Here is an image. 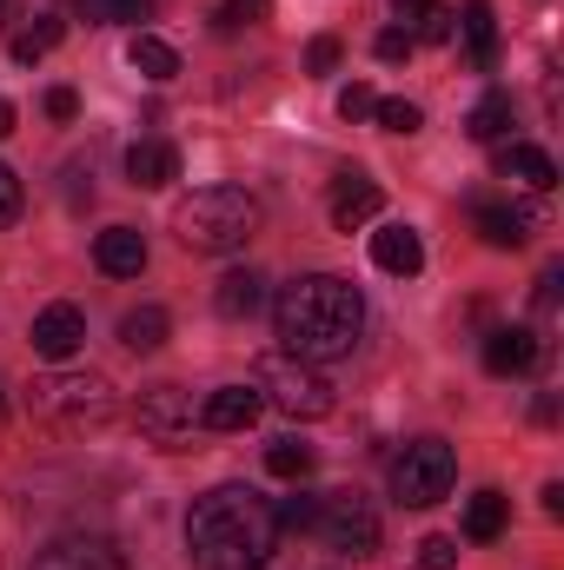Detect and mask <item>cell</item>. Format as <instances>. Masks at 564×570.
<instances>
[{
    "mask_svg": "<svg viewBox=\"0 0 564 570\" xmlns=\"http://www.w3.org/2000/svg\"><path fill=\"white\" fill-rule=\"evenodd\" d=\"M273 518H280V531H312V518H319V498L312 491H292L273 504Z\"/></svg>",
    "mask_w": 564,
    "mask_h": 570,
    "instance_id": "27",
    "label": "cell"
},
{
    "mask_svg": "<svg viewBox=\"0 0 564 570\" xmlns=\"http://www.w3.org/2000/svg\"><path fill=\"white\" fill-rule=\"evenodd\" d=\"M266 471L285 478V484H299V478L312 471V444H299V438H273V444H266Z\"/></svg>",
    "mask_w": 564,
    "mask_h": 570,
    "instance_id": "26",
    "label": "cell"
},
{
    "mask_svg": "<svg viewBox=\"0 0 564 570\" xmlns=\"http://www.w3.org/2000/svg\"><path fill=\"white\" fill-rule=\"evenodd\" d=\"M273 325H280L285 352L305 358V365H332L359 345L366 332V298L359 285L339 279V273H305V279L280 285L273 298Z\"/></svg>",
    "mask_w": 564,
    "mask_h": 570,
    "instance_id": "1",
    "label": "cell"
},
{
    "mask_svg": "<svg viewBox=\"0 0 564 570\" xmlns=\"http://www.w3.org/2000/svg\"><path fill=\"white\" fill-rule=\"evenodd\" d=\"M372 120H379L386 134H419V127H425V114L412 107V100H379V107H372Z\"/></svg>",
    "mask_w": 564,
    "mask_h": 570,
    "instance_id": "28",
    "label": "cell"
},
{
    "mask_svg": "<svg viewBox=\"0 0 564 570\" xmlns=\"http://www.w3.org/2000/svg\"><path fill=\"white\" fill-rule=\"evenodd\" d=\"M80 7H87V20H134V27L153 13V0H80Z\"/></svg>",
    "mask_w": 564,
    "mask_h": 570,
    "instance_id": "30",
    "label": "cell"
},
{
    "mask_svg": "<svg viewBox=\"0 0 564 570\" xmlns=\"http://www.w3.org/2000/svg\"><path fill=\"white\" fill-rule=\"evenodd\" d=\"M200 425V412H193V399L179 392V385H146L140 392V431L153 444H166V451H179L186 438Z\"/></svg>",
    "mask_w": 564,
    "mask_h": 570,
    "instance_id": "8",
    "label": "cell"
},
{
    "mask_svg": "<svg viewBox=\"0 0 564 570\" xmlns=\"http://www.w3.org/2000/svg\"><path fill=\"white\" fill-rule=\"evenodd\" d=\"M213 305H220V318H253V312L266 305V273H253V266L226 273L220 292H213Z\"/></svg>",
    "mask_w": 564,
    "mask_h": 570,
    "instance_id": "20",
    "label": "cell"
},
{
    "mask_svg": "<svg viewBox=\"0 0 564 570\" xmlns=\"http://www.w3.org/2000/svg\"><path fill=\"white\" fill-rule=\"evenodd\" d=\"M27 338H33V358H47V365H67V358L87 345V318H80V305H40Z\"/></svg>",
    "mask_w": 564,
    "mask_h": 570,
    "instance_id": "9",
    "label": "cell"
},
{
    "mask_svg": "<svg viewBox=\"0 0 564 570\" xmlns=\"http://www.w3.org/2000/svg\"><path fill=\"white\" fill-rule=\"evenodd\" d=\"M60 33H67V27H60V13H33V20H27V27L13 33V60H20V67L47 60V53L60 47Z\"/></svg>",
    "mask_w": 564,
    "mask_h": 570,
    "instance_id": "23",
    "label": "cell"
},
{
    "mask_svg": "<svg viewBox=\"0 0 564 570\" xmlns=\"http://www.w3.org/2000/svg\"><path fill=\"white\" fill-rule=\"evenodd\" d=\"M253 392H260L266 405H280L285 419H299V425H312V419H325V412H332V385H325V372H319V365H305V358H292V352L260 358Z\"/></svg>",
    "mask_w": 564,
    "mask_h": 570,
    "instance_id": "5",
    "label": "cell"
},
{
    "mask_svg": "<svg viewBox=\"0 0 564 570\" xmlns=\"http://www.w3.org/2000/svg\"><path fill=\"white\" fill-rule=\"evenodd\" d=\"M458 564V544L451 538H425L419 544V570H451Z\"/></svg>",
    "mask_w": 564,
    "mask_h": 570,
    "instance_id": "34",
    "label": "cell"
},
{
    "mask_svg": "<svg viewBox=\"0 0 564 570\" xmlns=\"http://www.w3.org/2000/svg\"><path fill=\"white\" fill-rule=\"evenodd\" d=\"M260 412H266V399H260L253 385H220V392L200 405V425L206 431H246V425H260Z\"/></svg>",
    "mask_w": 564,
    "mask_h": 570,
    "instance_id": "15",
    "label": "cell"
},
{
    "mask_svg": "<svg viewBox=\"0 0 564 570\" xmlns=\"http://www.w3.org/2000/svg\"><path fill=\"white\" fill-rule=\"evenodd\" d=\"M0 412H7V392H0Z\"/></svg>",
    "mask_w": 564,
    "mask_h": 570,
    "instance_id": "41",
    "label": "cell"
},
{
    "mask_svg": "<svg viewBox=\"0 0 564 570\" xmlns=\"http://www.w3.org/2000/svg\"><path fill=\"white\" fill-rule=\"evenodd\" d=\"M431 7H438V0H392V13H399V20H425Z\"/></svg>",
    "mask_w": 564,
    "mask_h": 570,
    "instance_id": "38",
    "label": "cell"
},
{
    "mask_svg": "<svg viewBox=\"0 0 564 570\" xmlns=\"http://www.w3.org/2000/svg\"><path fill=\"white\" fill-rule=\"evenodd\" d=\"M27 412L54 431H100L114 419V385H107L100 372H67V365H54V372H40V379L27 385Z\"/></svg>",
    "mask_w": 564,
    "mask_h": 570,
    "instance_id": "4",
    "label": "cell"
},
{
    "mask_svg": "<svg viewBox=\"0 0 564 570\" xmlns=\"http://www.w3.org/2000/svg\"><path fill=\"white\" fill-rule=\"evenodd\" d=\"M13 134V100H0V140Z\"/></svg>",
    "mask_w": 564,
    "mask_h": 570,
    "instance_id": "40",
    "label": "cell"
},
{
    "mask_svg": "<svg viewBox=\"0 0 564 570\" xmlns=\"http://www.w3.org/2000/svg\"><path fill=\"white\" fill-rule=\"evenodd\" d=\"M94 266H100L107 279H140L146 273V233H134V226H107V233L94 239Z\"/></svg>",
    "mask_w": 564,
    "mask_h": 570,
    "instance_id": "14",
    "label": "cell"
},
{
    "mask_svg": "<svg viewBox=\"0 0 564 570\" xmlns=\"http://www.w3.org/2000/svg\"><path fill=\"white\" fill-rule=\"evenodd\" d=\"M166 332H173L166 305H140V312H127V318H120V345H127V352H159V345H166Z\"/></svg>",
    "mask_w": 564,
    "mask_h": 570,
    "instance_id": "22",
    "label": "cell"
},
{
    "mask_svg": "<svg viewBox=\"0 0 564 570\" xmlns=\"http://www.w3.org/2000/svg\"><path fill=\"white\" fill-rule=\"evenodd\" d=\"M498 173L518 179V186H532V193H552V186H558V159H552L545 146H525V140L498 146Z\"/></svg>",
    "mask_w": 564,
    "mask_h": 570,
    "instance_id": "17",
    "label": "cell"
},
{
    "mask_svg": "<svg viewBox=\"0 0 564 570\" xmlns=\"http://www.w3.org/2000/svg\"><path fill=\"white\" fill-rule=\"evenodd\" d=\"M419 33H425V40H438V47H445V40L458 33V13H451V7H431V13L419 20Z\"/></svg>",
    "mask_w": 564,
    "mask_h": 570,
    "instance_id": "35",
    "label": "cell"
},
{
    "mask_svg": "<svg viewBox=\"0 0 564 570\" xmlns=\"http://www.w3.org/2000/svg\"><path fill=\"white\" fill-rule=\"evenodd\" d=\"M305 67H312V73H332V67H339V40H332V33H319V40L305 47Z\"/></svg>",
    "mask_w": 564,
    "mask_h": 570,
    "instance_id": "36",
    "label": "cell"
},
{
    "mask_svg": "<svg viewBox=\"0 0 564 570\" xmlns=\"http://www.w3.org/2000/svg\"><path fill=\"white\" fill-rule=\"evenodd\" d=\"M127 67H134L140 80H173V73H179V53H173L166 40H153V33H134V47H127Z\"/></svg>",
    "mask_w": 564,
    "mask_h": 570,
    "instance_id": "25",
    "label": "cell"
},
{
    "mask_svg": "<svg viewBox=\"0 0 564 570\" xmlns=\"http://www.w3.org/2000/svg\"><path fill=\"white\" fill-rule=\"evenodd\" d=\"M379 206H386V193H379V179L372 173H339L332 179V199H325V213H332V226L339 233H352V226H366V219H379Z\"/></svg>",
    "mask_w": 564,
    "mask_h": 570,
    "instance_id": "10",
    "label": "cell"
},
{
    "mask_svg": "<svg viewBox=\"0 0 564 570\" xmlns=\"http://www.w3.org/2000/svg\"><path fill=\"white\" fill-rule=\"evenodd\" d=\"M173 233L186 253H240L253 233H260V199L246 186H200L193 199H179L173 213Z\"/></svg>",
    "mask_w": 564,
    "mask_h": 570,
    "instance_id": "3",
    "label": "cell"
},
{
    "mask_svg": "<svg viewBox=\"0 0 564 570\" xmlns=\"http://www.w3.org/2000/svg\"><path fill=\"white\" fill-rule=\"evenodd\" d=\"M412 47H419V40H412V27H386V33L372 40V53H379L386 67H399V60H412Z\"/></svg>",
    "mask_w": 564,
    "mask_h": 570,
    "instance_id": "31",
    "label": "cell"
},
{
    "mask_svg": "<svg viewBox=\"0 0 564 570\" xmlns=\"http://www.w3.org/2000/svg\"><path fill=\"white\" fill-rule=\"evenodd\" d=\"M372 107H379V94H372V87H359V80L339 94V120H372Z\"/></svg>",
    "mask_w": 564,
    "mask_h": 570,
    "instance_id": "32",
    "label": "cell"
},
{
    "mask_svg": "<svg viewBox=\"0 0 564 570\" xmlns=\"http://www.w3.org/2000/svg\"><path fill=\"white\" fill-rule=\"evenodd\" d=\"M273 551H280V518L246 484H220L186 511V558L200 570H260Z\"/></svg>",
    "mask_w": 564,
    "mask_h": 570,
    "instance_id": "2",
    "label": "cell"
},
{
    "mask_svg": "<svg viewBox=\"0 0 564 570\" xmlns=\"http://www.w3.org/2000/svg\"><path fill=\"white\" fill-rule=\"evenodd\" d=\"M0 7H7V0H0Z\"/></svg>",
    "mask_w": 564,
    "mask_h": 570,
    "instance_id": "42",
    "label": "cell"
},
{
    "mask_svg": "<svg viewBox=\"0 0 564 570\" xmlns=\"http://www.w3.org/2000/svg\"><path fill=\"white\" fill-rule=\"evenodd\" d=\"M458 33H465L471 60L492 73V67H498V20H492V0H465V7H458Z\"/></svg>",
    "mask_w": 564,
    "mask_h": 570,
    "instance_id": "19",
    "label": "cell"
},
{
    "mask_svg": "<svg viewBox=\"0 0 564 570\" xmlns=\"http://www.w3.org/2000/svg\"><path fill=\"white\" fill-rule=\"evenodd\" d=\"M33 570H127V564H120V551L107 538H54L33 558Z\"/></svg>",
    "mask_w": 564,
    "mask_h": 570,
    "instance_id": "13",
    "label": "cell"
},
{
    "mask_svg": "<svg viewBox=\"0 0 564 570\" xmlns=\"http://www.w3.org/2000/svg\"><path fill=\"white\" fill-rule=\"evenodd\" d=\"M451 478H458V458L445 438H412L399 458H392V498L406 511H425L438 498H451Z\"/></svg>",
    "mask_w": 564,
    "mask_h": 570,
    "instance_id": "6",
    "label": "cell"
},
{
    "mask_svg": "<svg viewBox=\"0 0 564 570\" xmlns=\"http://www.w3.org/2000/svg\"><path fill=\"white\" fill-rule=\"evenodd\" d=\"M372 266L392 273V279H412L425 266V239L412 226H379V233H372Z\"/></svg>",
    "mask_w": 564,
    "mask_h": 570,
    "instance_id": "16",
    "label": "cell"
},
{
    "mask_svg": "<svg viewBox=\"0 0 564 570\" xmlns=\"http://www.w3.org/2000/svg\"><path fill=\"white\" fill-rule=\"evenodd\" d=\"M127 179L146 186V193L173 186V179H179V153H173L166 140H134V146H127Z\"/></svg>",
    "mask_w": 564,
    "mask_h": 570,
    "instance_id": "18",
    "label": "cell"
},
{
    "mask_svg": "<svg viewBox=\"0 0 564 570\" xmlns=\"http://www.w3.org/2000/svg\"><path fill=\"white\" fill-rule=\"evenodd\" d=\"M74 114H80V94L74 87H54L47 94V120H74Z\"/></svg>",
    "mask_w": 564,
    "mask_h": 570,
    "instance_id": "37",
    "label": "cell"
},
{
    "mask_svg": "<svg viewBox=\"0 0 564 570\" xmlns=\"http://www.w3.org/2000/svg\"><path fill=\"white\" fill-rule=\"evenodd\" d=\"M312 531H319L325 551H339V558H372V551H379V511H372L359 491H332V498H319Z\"/></svg>",
    "mask_w": 564,
    "mask_h": 570,
    "instance_id": "7",
    "label": "cell"
},
{
    "mask_svg": "<svg viewBox=\"0 0 564 570\" xmlns=\"http://www.w3.org/2000/svg\"><path fill=\"white\" fill-rule=\"evenodd\" d=\"M471 226H478V239L498 246V253H512V246L532 239V213H525V206H505V199H471Z\"/></svg>",
    "mask_w": 564,
    "mask_h": 570,
    "instance_id": "12",
    "label": "cell"
},
{
    "mask_svg": "<svg viewBox=\"0 0 564 570\" xmlns=\"http://www.w3.org/2000/svg\"><path fill=\"white\" fill-rule=\"evenodd\" d=\"M465 134H471V140H485V146L505 140V134H512V94H485V100L465 114Z\"/></svg>",
    "mask_w": 564,
    "mask_h": 570,
    "instance_id": "24",
    "label": "cell"
},
{
    "mask_svg": "<svg viewBox=\"0 0 564 570\" xmlns=\"http://www.w3.org/2000/svg\"><path fill=\"white\" fill-rule=\"evenodd\" d=\"M505 518H512V498L505 491H478L465 504V538L471 544H492V538H505Z\"/></svg>",
    "mask_w": 564,
    "mask_h": 570,
    "instance_id": "21",
    "label": "cell"
},
{
    "mask_svg": "<svg viewBox=\"0 0 564 570\" xmlns=\"http://www.w3.org/2000/svg\"><path fill=\"white\" fill-rule=\"evenodd\" d=\"M20 206H27V193H20L13 166H0V226H13V219H20Z\"/></svg>",
    "mask_w": 564,
    "mask_h": 570,
    "instance_id": "33",
    "label": "cell"
},
{
    "mask_svg": "<svg viewBox=\"0 0 564 570\" xmlns=\"http://www.w3.org/2000/svg\"><path fill=\"white\" fill-rule=\"evenodd\" d=\"M545 518H564V484H545Z\"/></svg>",
    "mask_w": 564,
    "mask_h": 570,
    "instance_id": "39",
    "label": "cell"
},
{
    "mask_svg": "<svg viewBox=\"0 0 564 570\" xmlns=\"http://www.w3.org/2000/svg\"><path fill=\"white\" fill-rule=\"evenodd\" d=\"M260 20H266V0H226V7L213 13L220 33H240V27H260Z\"/></svg>",
    "mask_w": 564,
    "mask_h": 570,
    "instance_id": "29",
    "label": "cell"
},
{
    "mask_svg": "<svg viewBox=\"0 0 564 570\" xmlns=\"http://www.w3.org/2000/svg\"><path fill=\"white\" fill-rule=\"evenodd\" d=\"M538 365V332L532 325H498V332H485V372L492 379H518V372H532Z\"/></svg>",
    "mask_w": 564,
    "mask_h": 570,
    "instance_id": "11",
    "label": "cell"
}]
</instances>
